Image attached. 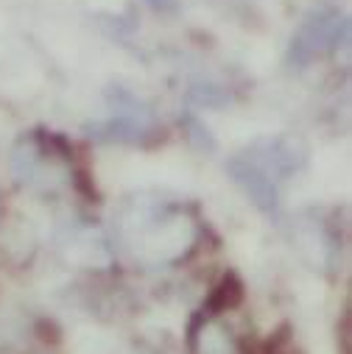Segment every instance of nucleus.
Wrapping results in <instances>:
<instances>
[{"label":"nucleus","instance_id":"f257e3e1","mask_svg":"<svg viewBox=\"0 0 352 354\" xmlns=\"http://www.w3.org/2000/svg\"><path fill=\"white\" fill-rule=\"evenodd\" d=\"M302 159L305 156L294 140L274 137V140H260L257 145L238 153L229 162V173L260 209L272 212L280 201V185L299 170Z\"/></svg>","mask_w":352,"mask_h":354},{"label":"nucleus","instance_id":"f03ea898","mask_svg":"<svg viewBox=\"0 0 352 354\" xmlns=\"http://www.w3.org/2000/svg\"><path fill=\"white\" fill-rule=\"evenodd\" d=\"M346 39H349L346 15L338 9H316L299 23L297 34L291 37L288 62L294 67H308L313 59L338 50V45H344Z\"/></svg>","mask_w":352,"mask_h":354},{"label":"nucleus","instance_id":"7ed1b4c3","mask_svg":"<svg viewBox=\"0 0 352 354\" xmlns=\"http://www.w3.org/2000/svg\"><path fill=\"white\" fill-rule=\"evenodd\" d=\"M193 243V226L179 215H148L134 223L132 245L143 259L165 262L185 254V248Z\"/></svg>","mask_w":352,"mask_h":354},{"label":"nucleus","instance_id":"20e7f679","mask_svg":"<svg viewBox=\"0 0 352 354\" xmlns=\"http://www.w3.org/2000/svg\"><path fill=\"white\" fill-rule=\"evenodd\" d=\"M157 126H154V118L148 109H140L134 101L123 109H118L109 120L104 123H96L90 126V134L98 137V140H115V142H137L148 134H154Z\"/></svg>","mask_w":352,"mask_h":354}]
</instances>
